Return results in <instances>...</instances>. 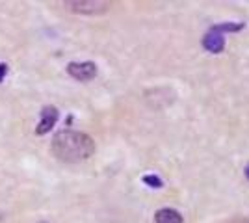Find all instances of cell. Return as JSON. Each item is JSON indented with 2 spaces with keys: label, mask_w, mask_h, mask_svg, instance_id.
<instances>
[{
  "label": "cell",
  "mask_w": 249,
  "mask_h": 223,
  "mask_svg": "<svg viewBox=\"0 0 249 223\" xmlns=\"http://www.w3.org/2000/svg\"><path fill=\"white\" fill-rule=\"evenodd\" d=\"M244 171H246V177H248V179H249V164H248V166H246V170H244Z\"/></svg>",
  "instance_id": "30bf717a"
},
{
  "label": "cell",
  "mask_w": 249,
  "mask_h": 223,
  "mask_svg": "<svg viewBox=\"0 0 249 223\" xmlns=\"http://www.w3.org/2000/svg\"><path fill=\"white\" fill-rule=\"evenodd\" d=\"M56 121H58V110L54 106H45L41 110V121H39V125L36 128V134H37V136L47 134V132L56 125Z\"/></svg>",
  "instance_id": "277c9868"
},
{
  "label": "cell",
  "mask_w": 249,
  "mask_h": 223,
  "mask_svg": "<svg viewBox=\"0 0 249 223\" xmlns=\"http://www.w3.org/2000/svg\"><path fill=\"white\" fill-rule=\"evenodd\" d=\"M6 74H8V65L6 64H0V82L6 78Z\"/></svg>",
  "instance_id": "9c48e42d"
},
{
  "label": "cell",
  "mask_w": 249,
  "mask_h": 223,
  "mask_svg": "<svg viewBox=\"0 0 249 223\" xmlns=\"http://www.w3.org/2000/svg\"><path fill=\"white\" fill-rule=\"evenodd\" d=\"M52 154L67 164H78L91 158L95 153V141L91 136L78 130H62L52 138Z\"/></svg>",
  "instance_id": "6da1fadb"
},
{
  "label": "cell",
  "mask_w": 249,
  "mask_h": 223,
  "mask_svg": "<svg viewBox=\"0 0 249 223\" xmlns=\"http://www.w3.org/2000/svg\"><path fill=\"white\" fill-rule=\"evenodd\" d=\"M156 223H182V216L175 208H160L155 214Z\"/></svg>",
  "instance_id": "8992f818"
},
{
  "label": "cell",
  "mask_w": 249,
  "mask_h": 223,
  "mask_svg": "<svg viewBox=\"0 0 249 223\" xmlns=\"http://www.w3.org/2000/svg\"><path fill=\"white\" fill-rule=\"evenodd\" d=\"M143 182L149 184L151 188H162V179L156 177V175H145V177H143Z\"/></svg>",
  "instance_id": "ba28073f"
},
{
  "label": "cell",
  "mask_w": 249,
  "mask_h": 223,
  "mask_svg": "<svg viewBox=\"0 0 249 223\" xmlns=\"http://www.w3.org/2000/svg\"><path fill=\"white\" fill-rule=\"evenodd\" d=\"M203 47L207 49L208 52L219 54L225 49V37H223V34L208 30V32L205 34V37H203Z\"/></svg>",
  "instance_id": "5b68a950"
},
{
  "label": "cell",
  "mask_w": 249,
  "mask_h": 223,
  "mask_svg": "<svg viewBox=\"0 0 249 223\" xmlns=\"http://www.w3.org/2000/svg\"><path fill=\"white\" fill-rule=\"evenodd\" d=\"M67 73L71 74L74 80L89 82L97 76V65L93 62H73L67 65Z\"/></svg>",
  "instance_id": "3957f363"
},
{
  "label": "cell",
  "mask_w": 249,
  "mask_h": 223,
  "mask_svg": "<svg viewBox=\"0 0 249 223\" xmlns=\"http://www.w3.org/2000/svg\"><path fill=\"white\" fill-rule=\"evenodd\" d=\"M244 28H246V22H221V24H214L210 30L223 34V32H240Z\"/></svg>",
  "instance_id": "52a82bcc"
},
{
  "label": "cell",
  "mask_w": 249,
  "mask_h": 223,
  "mask_svg": "<svg viewBox=\"0 0 249 223\" xmlns=\"http://www.w3.org/2000/svg\"><path fill=\"white\" fill-rule=\"evenodd\" d=\"M39 223H47V222H39Z\"/></svg>",
  "instance_id": "8fae6325"
},
{
  "label": "cell",
  "mask_w": 249,
  "mask_h": 223,
  "mask_svg": "<svg viewBox=\"0 0 249 223\" xmlns=\"http://www.w3.org/2000/svg\"><path fill=\"white\" fill-rule=\"evenodd\" d=\"M63 6L69 11L82 13V15H101L110 10V2L106 0H67Z\"/></svg>",
  "instance_id": "7a4b0ae2"
}]
</instances>
